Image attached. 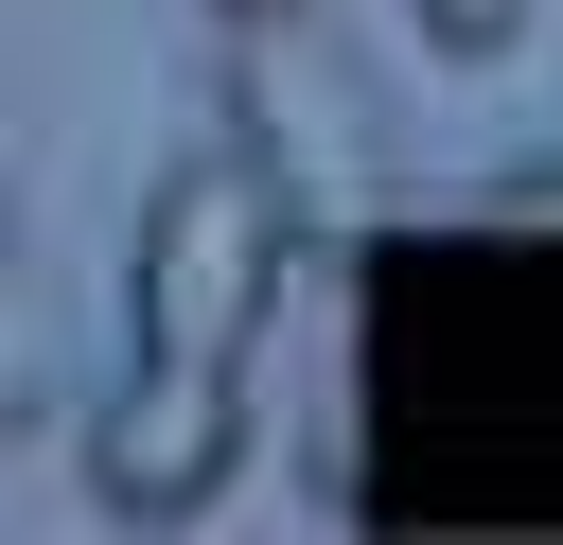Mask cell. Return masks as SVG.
Listing matches in <instances>:
<instances>
[{
	"label": "cell",
	"instance_id": "cell-5",
	"mask_svg": "<svg viewBox=\"0 0 563 545\" xmlns=\"http://www.w3.org/2000/svg\"><path fill=\"white\" fill-rule=\"evenodd\" d=\"M405 18H422L440 53H510V35H528V0H405Z\"/></svg>",
	"mask_w": 563,
	"mask_h": 545
},
{
	"label": "cell",
	"instance_id": "cell-4",
	"mask_svg": "<svg viewBox=\"0 0 563 545\" xmlns=\"http://www.w3.org/2000/svg\"><path fill=\"white\" fill-rule=\"evenodd\" d=\"M35 422H53V316H35L18 246H0V440H35Z\"/></svg>",
	"mask_w": 563,
	"mask_h": 545
},
{
	"label": "cell",
	"instance_id": "cell-1",
	"mask_svg": "<svg viewBox=\"0 0 563 545\" xmlns=\"http://www.w3.org/2000/svg\"><path fill=\"white\" fill-rule=\"evenodd\" d=\"M264 299H282V211H264V176L211 141V158H176V176L141 193L123 334H141V352H176V369H246Z\"/></svg>",
	"mask_w": 563,
	"mask_h": 545
},
{
	"label": "cell",
	"instance_id": "cell-3",
	"mask_svg": "<svg viewBox=\"0 0 563 545\" xmlns=\"http://www.w3.org/2000/svg\"><path fill=\"white\" fill-rule=\"evenodd\" d=\"M229 123H246L229 158L264 176V211H282V246L352 211V105H334V88H317V70L282 53V18H246V53H229Z\"/></svg>",
	"mask_w": 563,
	"mask_h": 545
},
{
	"label": "cell",
	"instance_id": "cell-2",
	"mask_svg": "<svg viewBox=\"0 0 563 545\" xmlns=\"http://www.w3.org/2000/svg\"><path fill=\"white\" fill-rule=\"evenodd\" d=\"M229 457H246V369H176V352H141V369H123V404L88 422V492H106L123 527L211 510V492H229Z\"/></svg>",
	"mask_w": 563,
	"mask_h": 545
},
{
	"label": "cell",
	"instance_id": "cell-6",
	"mask_svg": "<svg viewBox=\"0 0 563 545\" xmlns=\"http://www.w3.org/2000/svg\"><path fill=\"white\" fill-rule=\"evenodd\" d=\"M211 18H229V35H246V18H299V0H211Z\"/></svg>",
	"mask_w": 563,
	"mask_h": 545
}]
</instances>
